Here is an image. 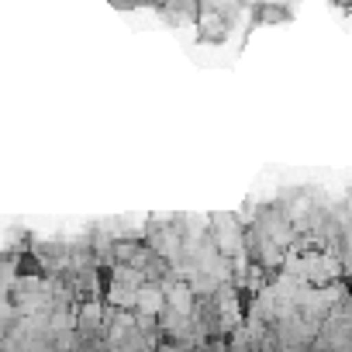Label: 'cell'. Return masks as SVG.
<instances>
[{"label": "cell", "mask_w": 352, "mask_h": 352, "mask_svg": "<svg viewBox=\"0 0 352 352\" xmlns=\"http://www.w3.org/2000/svg\"><path fill=\"white\" fill-rule=\"evenodd\" d=\"M135 307L142 311V314H162V307H166V294L159 290V287H138V294H135Z\"/></svg>", "instance_id": "6da1fadb"}]
</instances>
